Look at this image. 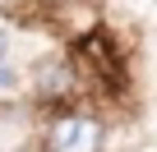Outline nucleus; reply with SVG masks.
<instances>
[{
  "mask_svg": "<svg viewBox=\"0 0 157 152\" xmlns=\"http://www.w3.org/2000/svg\"><path fill=\"white\" fill-rule=\"evenodd\" d=\"M102 124L93 120V115H78V111H69V115H60L56 124H51V134H46V147L51 152H102Z\"/></svg>",
  "mask_w": 157,
  "mask_h": 152,
  "instance_id": "nucleus-1",
  "label": "nucleus"
},
{
  "mask_svg": "<svg viewBox=\"0 0 157 152\" xmlns=\"http://www.w3.org/2000/svg\"><path fill=\"white\" fill-rule=\"evenodd\" d=\"M5 55H10V23H0V65H5Z\"/></svg>",
  "mask_w": 157,
  "mask_h": 152,
  "instance_id": "nucleus-2",
  "label": "nucleus"
},
{
  "mask_svg": "<svg viewBox=\"0 0 157 152\" xmlns=\"http://www.w3.org/2000/svg\"><path fill=\"white\" fill-rule=\"evenodd\" d=\"M14 83V69H0V88H10Z\"/></svg>",
  "mask_w": 157,
  "mask_h": 152,
  "instance_id": "nucleus-3",
  "label": "nucleus"
}]
</instances>
